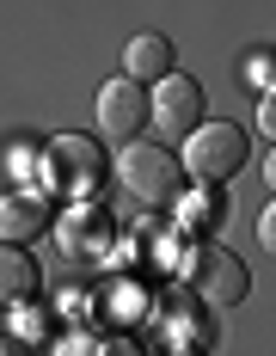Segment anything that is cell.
<instances>
[{
    "label": "cell",
    "mask_w": 276,
    "mask_h": 356,
    "mask_svg": "<svg viewBox=\"0 0 276 356\" xmlns=\"http://www.w3.org/2000/svg\"><path fill=\"white\" fill-rule=\"evenodd\" d=\"M37 191L43 197H68V203H92L99 184L111 178V154H104L99 136H56L43 142V160H37Z\"/></svg>",
    "instance_id": "cell-1"
},
{
    "label": "cell",
    "mask_w": 276,
    "mask_h": 356,
    "mask_svg": "<svg viewBox=\"0 0 276 356\" xmlns=\"http://www.w3.org/2000/svg\"><path fill=\"white\" fill-rule=\"evenodd\" d=\"M245 160H252V136H245L240 123H197L190 136H184V172L197 178V184H227V178H240L245 172Z\"/></svg>",
    "instance_id": "cell-2"
},
{
    "label": "cell",
    "mask_w": 276,
    "mask_h": 356,
    "mask_svg": "<svg viewBox=\"0 0 276 356\" xmlns=\"http://www.w3.org/2000/svg\"><path fill=\"white\" fill-rule=\"evenodd\" d=\"M117 178H123V191H129L136 203H147V209L178 203V191H184V166H178V154L166 142H123Z\"/></svg>",
    "instance_id": "cell-3"
},
{
    "label": "cell",
    "mask_w": 276,
    "mask_h": 356,
    "mask_svg": "<svg viewBox=\"0 0 276 356\" xmlns=\"http://www.w3.org/2000/svg\"><path fill=\"white\" fill-rule=\"evenodd\" d=\"M184 283H190V295L209 301V307H234V301L252 295V277H245V264L227 246H197L184 258Z\"/></svg>",
    "instance_id": "cell-4"
},
{
    "label": "cell",
    "mask_w": 276,
    "mask_h": 356,
    "mask_svg": "<svg viewBox=\"0 0 276 356\" xmlns=\"http://www.w3.org/2000/svg\"><path fill=\"white\" fill-rule=\"evenodd\" d=\"M209 117V99H203V80H190V74H166V80H154V92H147V123L154 129H166V136H190L197 123Z\"/></svg>",
    "instance_id": "cell-5"
},
{
    "label": "cell",
    "mask_w": 276,
    "mask_h": 356,
    "mask_svg": "<svg viewBox=\"0 0 276 356\" xmlns=\"http://www.w3.org/2000/svg\"><path fill=\"white\" fill-rule=\"evenodd\" d=\"M99 129L111 136V142H136L141 129H147V86H136V80H104Z\"/></svg>",
    "instance_id": "cell-6"
},
{
    "label": "cell",
    "mask_w": 276,
    "mask_h": 356,
    "mask_svg": "<svg viewBox=\"0 0 276 356\" xmlns=\"http://www.w3.org/2000/svg\"><path fill=\"white\" fill-rule=\"evenodd\" d=\"M56 221H49V197L43 191H13L6 203H0V240L6 246H31L37 234H49Z\"/></svg>",
    "instance_id": "cell-7"
},
{
    "label": "cell",
    "mask_w": 276,
    "mask_h": 356,
    "mask_svg": "<svg viewBox=\"0 0 276 356\" xmlns=\"http://www.w3.org/2000/svg\"><path fill=\"white\" fill-rule=\"evenodd\" d=\"M172 74V43L160 31H141L129 49H123V80H136V86H154V80H166Z\"/></svg>",
    "instance_id": "cell-8"
},
{
    "label": "cell",
    "mask_w": 276,
    "mask_h": 356,
    "mask_svg": "<svg viewBox=\"0 0 276 356\" xmlns=\"http://www.w3.org/2000/svg\"><path fill=\"white\" fill-rule=\"evenodd\" d=\"M37 277H43V270L31 264V252H25V246H6V240H0V301H6V307L31 301V295H37Z\"/></svg>",
    "instance_id": "cell-9"
},
{
    "label": "cell",
    "mask_w": 276,
    "mask_h": 356,
    "mask_svg": "<svg viewBox=\"0 0 276 356\" xmlns=\"http://www.w3.org/2000/svg\"><path fill=\"white\" fill-rule=\"evenodd\" d=\"M56 234H62V252H74V258H92V252H104V215L92 209V203H80V209H74Z\"/></svg>",
    "instance_id": "cell-10"
},
{
    "label": "cell",
    "mask_w": 276,
    "mask_h": 356,
    "mask_svg": "<svg viewBox=\"0 0 276 356\" xmlns=\"http://www.w3.org/2000/svg\"><path fill=\"white\" fill-rule=\"evenodd\" d=\"M245 86L270 92V56H252V62H245Z\"/></svg>",
    "instance_id": "cell-11"
},
{
    "label": "cell",
    "mask_w": 276,
    "mask_h": 356,
    "mask_svg": "<svg viewBox=\"0 0 276 356\" xmlns=\"http://www.w3.org/2000/svg\"><path fill=\"white\" fill-rule=\"evenodd\" d=\"M258 129H264V142H270V136H276V99H270V92L258 99Z\"/></svg>",
    "instance_id": "cell-12"
},
{
    "label": "cell",
    "mask_w": 276,
    "mask_h": 356,
    "mask_svg": "<svg viewBox=\"0 0 276 356\" xmlns=\"http://www.w3.org/2000/svg\"><path fill=\"white\" fill-rule=\"evenodd\" d=\"M0 356H31V350H25L19 338H0Z\"/></svg>",
    "instance_id": "cell-13"
}]
</instances>
